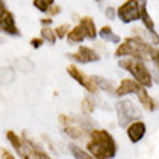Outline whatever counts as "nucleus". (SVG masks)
Listing matches in <instances>:
<instances>
[{"label": "nucleus", "instance_id": "1", "mask_svg": "<svg viewBox=\"0 0 159 159\" xmlns=\"http://www.w3.org/2000/svg\"><path fill=\"white\" fill-rule=\"evenodd\" d=\"M87 151L94 159H113L117 146L114 138L107 130L94 129L91 132V140L87 143Z\"/></svg>", "mask_w": 159, "mask_h": 159}, {"label": "nucleus", "instance_id": "2", "mask_svg": "<svg viewBox=\"0 0 159 159\" xmlns=\"http://www.w3.org/2000/svg\"><path fill=\"white\" fill-rule=\"evenodd\" d=\"M153 52L155 49L152 48V45L146 43L142 38L132 36V38H126L119 45V48L114 51V57L116 58L130 57V58H136L140 61H148L152 58Z\"/></svg>", "mask_w": 159, "mask_h": 159}, {"label": "nucleus", "instance_id": "3", "mask_svg": "<svg viewBox=\"0 0 159 159\" xmlns=\"http://www.w3.org/2000/svg\"><path fill=\"white\" fill-rule=\"evenodd\" d=\"M119 65H120V68L130 72L132 77L134 78V81H138L140 85H143L146 88L152 87V75H151V71L145 65V61L127 57V59H120Z\"/></svg>", "mask_w": 159, "mask_h": 159}, {"label": "nucleus", "instance_id": "4", "mask_svg": "<svg viewBox=\"0 0 159 159\" xmlns=\"http://www.w3.org/2000/svg\"><path fill=\"white\" fill-rule=\"evenodd\" d=\"M116 111H117V120L120 127H127V126L134 120H139L140 111L130 100H121L116 104Z\"/></svg>", "mask_w": 159, "mask_h": 159}, {"label": "nucleus", "instance_id": "5", "mask_svg": "<svg viewBox=\"0 0 159 159\" xmlns=\"http://www.w3.org/2000/svg\"><path fill=\"white\" fill-rule=\"evenodd\" d=\"M6 136H7L9 142H10V145L13 146V149L17 152V155L20 156L22 159H35V151H36V148L32 145L30 140L20 139L15 132H12V130H9L7 133H6Z\"/></svg>", "mask_w": 159, "mask_h": 159}, {"label": "nucleus", "instance_id": "6", "mask_svg": "<svg viewBox=\"0 0 159 159\" xmlns=\"http://www.w3.org/2000/svg\"><path fill=\"white\" fill-rule=\"evenodd\" d=\"M116 15L123 23H132V22L140 20L139 2L138 0H126L121 6H119V9L116 10Z\"/></svg>", "mask_w": 159, "mask_h": 159}, {"label": "nucleus", "instance_id": "7", "mask_svg": "<svg viewBox=\"0 0 159 159\" xmlns=\"http://www.w3.org/2000/svg\"><path fill=\"white\" fill-rule=\"evenodd\" d=\"M67 72H68V75L75 80L80 85H83L88 93H91V94H97V93H98L100 88L97 87V84L94 83L93 77L85 75L78 67H75V65H72L71 64V65H68L67 67Z\"/></svg>", "mask_w": 159, "mask_h": 159}, {"label": "nucleus", "instance_id": "8", "mask_svg": "<svg viewBox=\"0 0 159 159\" xmlns=\"http://www.w3.org/2000/svg\"><path fill=\"white\" fill-rule=\"evenodd\" d=\"M0 32L9 36H20V30L16 25V19L13 16V13L7 9H4L3 12L0 13Z\"/></svg>", "mask_w": 159, "mask_h": 159}, {"label": "nucleus", "instance_id": "9", "mask_svg": "<svg viewBox=\"0 0 159 159\" xmlns=\"http://www.w3.org/2000/svg\"><path fill=\"white\" fill-rule=\"evenodd\" d=\"M67 57L80 64H88V62H97V61H100V55L97 54L96 51L93 49V48H90V46H84V45L78 46L77 52L68 54Z\"/></svg>", "mask_w": 159, "mask_h": 159}, {"label": "nucleus", "instance_id": "10", "mask_svg": "<svg viewBox=\"0 0 159 159\" xmlns=\"http://www.w3.org/2000/svg\"><path fill=\"white\" fill-rule=\"evenodd\" d=\"M138 2H139V12H140V20L145 25V28L149 30V34L152 36V42L155 45H159V35L155 32V23L152 20V17L149 16V13H148V0H138Z\"/></svg>", "mask_w": 159, "mask_h": 159}, {"label": "nucleus", "instance_id": "11", "mask_svg": "<svg viewBox=\"0 0 159 159\" xmlns=\"http://www.w3.org/2000/svg\"><path fill=\"white\" fill-rule=\"evenodd\" d=\"M145 133H146V125L140 120H134L127 126V136L132 143H138L139 140H142Z\"/></svg>", "mask_w": 159, "mask_h": 159}, {"label": "nucleus", "instance_id": "12", "mask_svg": "<svg viewBox=\"0 0 159 159\" xmlns=\"http://www.w3.org/2000/svg\"><path fill=\"white\" fill-rule=\"evenodd\" d=\"M140 84L138 81H134V80H129V78H125L123 81L120 83L117 88H116V96L121 97V96H126V94H136V93L140 90Z\"/></svg>", "mask_w": 159, "mask_h": 159}, {"label": "nucleus", "instance_id": "13", "mask_svg": "<svg viewBox=\"0 0 159 159\" xmlns=\"http://www.w3.org/2000/svg\"><path fill=\"white\" fill-rule=\"evenodd\" d=\"M80 26H81V29H83L84 35H85V38L94 39L97 38V29H96V23H94V19L91 16H84L80 19Z\"/></svg>", "mask_w": 159, "mask_h": 159}, {"label": "nucleus", "instance_id": "14", "mask_svg": "<svg viewBox=\"0 0 159 159\" xmlns=\"http://www.w3.org/2000/svg\"><path fill=\"white\" fill-rule=\"evenodd\" d=\"M138 98H139V101H140V104L145 107V109L148 110V111H153V110L156 109V106H155V101L151 98V96L148 94V91H146V87H140V90H139L138 93Z\"/></svg>", "mask_w": 159, "mask_h": 159}, {"label": "nucleus", "instance_id": "15", "mask_svg": "<svg viewBox=\"0 0 159 159\" xmlns=\"http://www.w3.org/2000/svg\"><path fill=\"white\" fill-rule=\"evenodd\" d=\"M65 38H67V42L70 45H77V43H81V42L85 39V35H84L81 26L77 25V26H74L72 29H70V32L67 34Z\"/></svg>", "mask_w": 159, "mask_h": 159}, {"label": "nucleus", "instance_id": "16", "mask_svg": "<svg viewBox=\"0 0 159 159\" xmlns=\"http://www.w3.org/2000/svg\"><path fill=\"white\" fill-rule=\"evenodd\" d=\"M98 36H100L101 39H104V41L113 42V43H119V42H120V36L114 34L113 30H111V28L107 25L103 26V28L98 30Z\"/></svg>", "mask_w": 159, "mask_h": 159}, {"label": "nucleus", "instance_id": "17", "mask_svg": "<svg viewBox=\"0 0 159 159\" xmlns=\"http://www.w3.org/2000/svg\"><path fill=\"white\" fill-rule=\"evenodd\" d=\"M41 38L45 42H48L49 45H55L57 42V35H55V30L51 28V26H43L41 29Z\"/></svg>", "mask_w": 159, "mask_h": 159}, {"label": "nucleus", "instance_id": "18", "mask_svg": "<svg viewBox=\"0 0 159 159\" xmlns=\"http://www.w3.org/2000/svg\"><path fill=\"white\" fill-rule=\"evenodd\" d=\"M70 151H71V153H72V156L75 159H94L93 158L88 152H85V151H83L80 146H77V145H70Z\"/></svg>", "mask_w": 159, "mask_h": 159}, {"label": "nucleus", "instance_id": "19", "mask_svg": "<svg viewBox=\"0 0 159 159\" xmlns=\"http://www.w3.org/2000/svg\"><path fill=\"white\" fill-rule=\"evenodd\" d=\"M94 83L97 84V87L101 88V90H107V91H111L113 90V84L110 80H106L103 77H93Z\"/></svg>", "mask_w": 159, "mask_h": 159}, {"label": "nucleus", "instance_id": "20", "mask_svg": "<svg viewBox=\"0 0 159 159\" xmlns=\"http://www.w3.org/2000/svg\"><path fill=\"white\" fill-rule=\"evenodd\" d=\"M54 3H55V0H34V6L42 13H46V10Z\"/></svg>", "mask_w": 159, "mask_h": 159}, {"label": "nucleus", "instance_id": "21", "mask_svg": "<svg viewBox=\"0 0 159 159\" xmlns=\"http://www.w3.org/2000/svg\"><path fill=\"white\" fill-rule=\"evenodd\" d=\"M64 133L68 134L71 139H80L81 136H83V132H81V129H78V127H74V126H65L64 127Z\"/></svg>", "mask_w": 159, "mask_h": 159}, {"label": "nucleus", "instance_id": "22", "mask_svg": "<svg viewBox=\"0 0 159 159\" xmlns=\"http://www.w3.org/2000/svg\"><path fill=\"white\" fill-rule=\"evenodd\" d=\"M70 25H67V23H62V25H59L55 28V35H57V38L58 39H64L65 36H67V34L70 32Z\"/></svg>", "mask_w": 159, "mask_h": 159}, {"label": "nucleus", "instance_id": "23", "mask_svg": "<svg viewBox=\"0 0 159 159\" xmlns=\"http://www.w3.org/2000/svg\"><path fill=\"white\" fill-rule=\"evenodd\" d=\"M94 103L91 101V98H88V97H85L83 100V103H81V109H83V113L85 114H91L93 111H94Z\"/></svg>", "mask_w": 159, "mask_h": 159}, {"label": "nucleus", "instance_id": "24", "mask_svg": "<svg viewBox=\"0 0 159 159\" xmlns=\"http://www.w3.org/2000/svg\"><path fill=\"white\" fill-rule=\"evenodd\" d=\"M61 10H62V7H61L59 4L54 3L49 9H48V10H46V15H48L49 17H54V16H57V15H59V13H61Z\"/></svg>", "mask_w": 159, "mask_h": 159}, {"label": "nucleus", "instance_id": "25", "mask_svg": "<svg viewBox=\"0 0 159 159\" xmlns=\"http://www.w3.org/2000/svg\"><path fill=\"white\" fill-rule=\"evenodd\" d=\"M29 43H30V46H32L34 49H38V48H41V46L45 43V41H43V39L39 36V38H32Z\"/></svg>", "mask_w": 159, "mask_h": 159}, {"label": "nucleus", "instance_id": "26", "mask_svg": "<svg viewBox=\"0 0 159 159\" xmlns=\"http://www.w3.org/2000/svg\"><path fill=\"white\" fill-rule=\"evenodd\" d=\"M59 121H61L62 125L68 126V125H71V123H74V119L68 117V116H65V114H61V116H59Z\"/></svg>", "mask_w": 159, "mask_h": 159}, {"label": "nucleus", "instance_id": "27", "mask_svg": "<svg viewBox=\"0 0 159 159\" xmlns=\"http://www.w3.org/2000/svg\"><path fill=\"white\" fill-rule=\"evenodd\" d=\"M106 17L110 19V20H113L114 17H116V9L114 7H107L106 9Z\"/></svg>", "mask_w": 159, "mask_h": 159}, {"label": "nucleus", "instance_id": "28", "mask_svg": "<svg viewBox=\"0 0 159 159\" xmlns=\"http://www.w3.org/2000/svg\"><path fill=\"white\" fill-rule=\"evenodd\" d=\"M151 59L155 62V65L158 67V70H159V48H158V49H155V52H153V55H152Z\"/></svg>", "mask_w": 159, "mask_h": 159}, {"label": "nucleus", "instance_id": "29", "mask_svg": "<svg viewBox=\"0 0 159 159\" xmlns=\"http://www.w3.org/2000/svg\"><path fill=\"white\" fill-rule=\"evenodd\" d=\"M41 25H43V26H49V25H52V17H42L41 19Z\"/></svg>", "mask_w": 159, "mask_h": 159}, {"label": "nucleus", "instance_id": "30", "mask_svg": "<svg viewBox=\"0 0 159 159\" xmlns=\"http://www.w3.org/2000/svg\"><path fill=\"white\" fill-rule=\"evenodd\" d=\"M2 152H3V156H4V159H15V158H13V155H12V153H9L7 151H4V149H3V151H2Z\"/></svg>", "mask_w": 159, "mask_h": 159}, {"label": "nucleus", "instance_id": "31", "mask_svg": "<svg viewBox=\"0 0 159 159\" xmlns=\"http://www.w3.org/2000/svg\"><path fill=\"white\" fill-rule=\"evenodd\" d=\"M4 9H6V3H4V0H0V13L3 12Z\"/></svg>", "mask_w": 159, "mask_h": 159}, {"label": "nucleus", "instance_id": "32", "mask_svg": "<svg viewBox=\"0 0 159 159\" xmlns=\"http://www.w3.org/2000/svg\"><path fill=\"white\" fill-rule=\"evenodd\" d=\"M94 2H97V3H100V2H103V0H94Z\"/></svg>", "mask_w": 159, "mask_h": 159}]
</instances>
